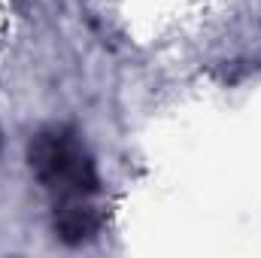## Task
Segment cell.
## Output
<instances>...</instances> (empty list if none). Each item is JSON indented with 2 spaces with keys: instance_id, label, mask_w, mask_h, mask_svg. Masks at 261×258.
Here are the masks:
<instances>
[{
  "instance_id": "1",
  "label": "cell",
  "mask_w": 261,
  "mask_h": 258,
  "mask_svg": "<svg viewBox=\"0 0 261 258\" xmlns=\"http://www.w3.org/2000/svg\"><path fill=\"white\" fill-rule=\"evenodd\" d=\"M34 176L55 197V231L64 243L94 237L100 219L91 197L100 189L91 155L70 128H46L28 149Z\"/></svg>"
}]
</instances>
